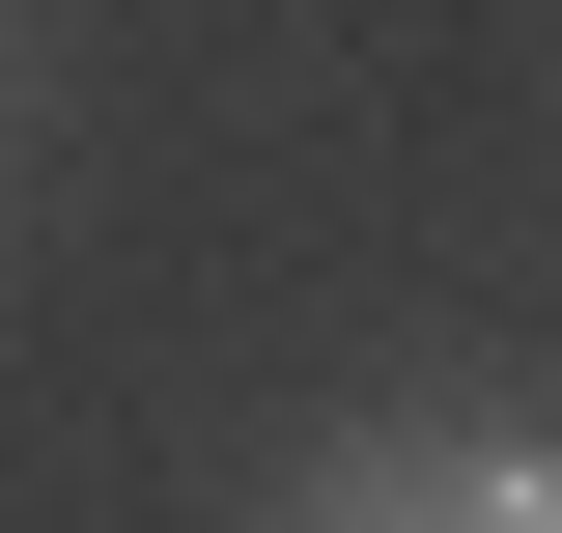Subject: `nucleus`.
I'll use <instances>...</instances> for the list:
<instances>
[{
	"label": "nucleus",
	"mask_w": 562,
	"mask_h": 533,
	"mask_svg": "<svg viewBox=\"0 0 562 533\" xmlns=\"http://www.w3.org/2000/svg\"><path fill=\"white\" fill-rule=\"evenodd\" d=\"M450 533H562V450H450Z\"/></svg>",
	"instance_id": "f257e3e1"
}]
</instances>
